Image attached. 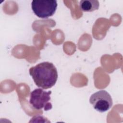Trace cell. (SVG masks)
I'll return each mask as SVG.
<instances>
[{
  "label": "cell",
  "mask_w": 123,
  "mask_h": 123,
  "mask_svg": "<svg viewBox=\"0 0 123 123\" xmlns=\"http://www.w3.org/2000/svg\"><path fill=\"white\" fill-rule=\"evenodd\" d=\"M89 102L97 111L104 112L108 111L112 105V100L111 95L105 90H100L92 94Z\"/></svg>",
  "instance_id": "4"
},
{
  "label": "cell",
  "mask_w": 123,
  "mask_h": 123,
  "mask_svg": "<svg viewBox=\"0 0 123 123\" xmlns=\"http://www.w3.org/2000/svg\"><path fill=\"white\" fill-rule=\"evenodd\" d=\"M30 75L37 86L44 89L52 87L58 78L57 69L52 63L43 62L31 67Z\"/></svg>",
  "instance_id": "1"
},
{
  "label": "cell",
  "mask_w": 123,
  "mask_h": 123,
  "mask_svg": "<svg viewBox=\"0 0 123 123\" xmlns=\"http://www.w3.org/2000/svg\"><path fill=\"white\" fill-rule=\"evenodd\" d=\"M32 9L34 13L41 18H47L52 16L57 7L55 0H34L31 3Z\"/></svg>",
  "instance_id": "3"
},
{
  "label": "cell",
  "mask_w": 123,
  "mask_h": 123,
  "mask_svg": "<svg viewBox=\"0 0 123 123\" xmlns=\"http://www.w3.org/2000/svg\"><path fill=\"white\" fill-rule=\"evenodd\" d=\"M51 91H46L42 88H37L30 93L29 103L36 110H41L43 108L45 111L50 110L52 108L50 95Z\"/></svg>",
  "instance_id": "2"
},
{
  "label": "cell",
  "mask_w": 123,
  "mask_h": 123,
  "mask_svg": "<svg viewBox=\"0 0 123 123\" xmlns=\"http://www.w3.org/2000/svg\"><path fill=\"white\" fill-rule=\"evenodd\" d=\"M99 2L95 0H82L79 2L80 9L85 12H91L99 8Z\"/></svg>",
  "instance_id": "5"
}]
</instances>
